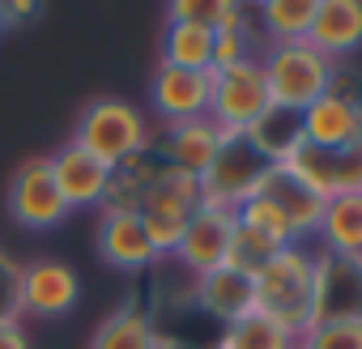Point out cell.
Segmentation results:
<instances>
[{"label":"cell","mask_w":362,"mask_h":349,"mask_svg":"<svg viewBox=\"0 0 362 349\" xmlns=\"http://www.w3.org/2000/svg\"><path fill=\"white\" fill-rule=\"evenodd\" d=\"M315 277H320V252L303 243L281 247L256 273V311L277 319L286 332L303 336L315 324Z\"/></svg>","instance_id":"1"},{"label":"cell","mask_w":362,"mask_h":349,"mask_svg":"<svg viewBox=\"0 0 362 349\" xmlns=\"http://www.w3.org/2000/svg\"><path fill=\"white\" fill-rule=\"evenodd\" d=\"M73 141L81 149H90L98 162H107L111 170L128 166L132 158L153 149L149 119L141 115V107H132L124 98H94V102H86V111L77 115Z\"/></svg>","instance_id":"2"},{"label":"cell","mask_w":362,"mask_h":349,"mask_svg":"<svg viewBox=\"0 0 362 349\" xmlns=\"http://www.w3.org/2000/svg\"><path fill=\"white\" fill-rule=\"evenodd\" d=\"M260 69H264L273 107H286V111H307L341 77L337 60H328L311 43H273L260 52Z\"/></svg>","instance_id":"3"},{"label":"cell","mask_w":362,"mask_h":349,"mask_svg":"<svg viewBox=\"0 0 362 349\" xmlns=\"http://www.w3.org/2000/svg\"><path fill=\"white\" fill-rule=\"evenodd\" d=\"M205 205L201 196V179L188 170H175V166H158V174L149 179L145 196H141V222L158 247V256L166 260L179 243V235H184V226L192 222V213Z\"/></svg>","instance_id":"4"},{"label":"cell","mask_w":362,"mask_h":349,"mask_svg":"<svg viewBox=\"0 0 362 349\" xmlns=\"http://www.w3.org/2000/svg\"><path fill=\"white\" fill-rule=\"evenodd\" d=\"M269 107H273V98H269L260 60H243V64H230V69H214L209 119L226 136H247Z\"/></svg>","instance_id":"5"},{"label":"cell","mask_w":362,"mask_h":349,"mask_svg":"<svg viewBox=\"0 0 362 349\" xmlns=\"http://www.w3.org/2000/svg\"><path fill=\"white\" fill-rule=\"evenodd\" d=\"M269 170H273V162H264L260 149L247 136H230L222 145V153L214 158V166L201 174V196H205V205H218V209L235 213L243 201L260 196Z\"/></svg>","instance_id":"6"},{"label":"cell","mask_w":362,"mask_h":349,"mask_svg":"<svg viewBox=\"0 0 362 349\" xmlns=\"http://www.w3.org/2000/svg\"><path fill=\"white\" fill-rule=\"evenodd\" d=\"M81 302V277L64 260H30L18 268L13 307L30 319H64Z\"/></svg>","instance_id":"7"},{"label":"cell","mask_w":362,"mask_h":349,"mask_svg":"<svg viewBox=\"0 0 362 349\" xmlns=\"http://www.w3.org/2000/svg\"><path fill=\"white\" fill-rule=\"evenodd\" d=\"M9 213L22 230H56L69 222V205L56 188V174H52V162L47 158H30L13 170V179H9Z\"/></svg>","instance_id":"8"},{"label":"cell","mask_w":362,"mask_h":349,"mask_svg":"<svg viewBox=\"0 0 362 349\" xmlns=\"http://www.w3.org/2000/svg\"><path fill=\"white\" fill-rule=\"evenodd\" d=\"M303 136L315 149L362 145V94L345 77H337V85L303 111Z\"/></svg>","instance_id":"9"},{"label":"cell","mask_w":362,"mask_h":349,"mask_svg":"<svg viewBox=\"0 0 362 349\" xmlns=\"http://www.w3.org/2000/svg\"><path fill=\"white\" fill-rule=\"evenodd\" d=\"M286 170L307 192H315L320 201H332V196H345V192H362V145H349V149L303 145L286 162Z\"/></svg>","instance_id":"10"},{"label":"cell","mask_w":362,"mask_h":349,"mask_svg":"<svg viewBox=\"0 0 362 349\" xmlns=\"http://www.w3.org/2000/svg\"><path fill=\"white\" fill-rule=\"evenodd\" d=\"M230 235H235V213L230 209H218V205H201L192 213V222L184 226L175 243V260L188 268V277H205L214 268L226 264L230 256Z\"/></svg>","instance_id":"11"},{"label":"cell","mask_w":362,"mask_h":349,"mask_svg":"<svg viewBox=\"0 0 362 349\" xmlns=\"http://www.w3.org/2000/svg\"><path fill=\"white\" fill-rule=\"evenodd\" d=\"M209 94H214V73H188V69H170L158 64L149 81V102L162 115L166 128L175 124H192L209 115Z\"/></svg>","instance_id":"12"},{"label":"cell","mask_w":362,"mask_h":349,"mask_svg":"<svg viewBox=\"0 0 362 349\" xmlns=\"http://www.w3.org/2000/svg\"><path fill=\"white\" fill-rule=\"evenodd\" d=\"M47 162H52L56 188H60V196H64L69 209H103V196H107V184H111V166L107 162H98L77 141H69L64 149H56Z\"/></svg>","instance_id":"13"},{"label":"cell","mask_w":362,"mask_h":349,"mask_svg":"<svg viewBox=\"0 0 362 349\" xmlns=\"http://www.w3.org/2000/svg\"><path fill=\"white\" fill-rule=\"evenodd\" d=\"M192 307L214 315L222 328L239 324L243 315L256 311V277H247V273H239L230 264H222V268H214L205 277H192Z\"/></svg>","instance_id":"14"},{"label":"cell","mask_w":362,"mask_h":349,"mask_svg":"<svg viewBox=\"0 0 362 349\" xmlns=\"http://www.w3.org/2000/svg\"><path fill=\"white\" fill-rule=\"evenodd\" d=\"M98 256L119 268V273H145L153 268L162 256L141 222V213H103L98 222Z\"/></svg>","instance_id":"15"},{"label":"cell","mask_w":362,"mask_h":349,"mask_svg":"<svg viewBox=\"0 0 362 349\" xmlns=\"http://www.w3.org/2000/svg\"><path fill=\"white\" fill-rule=\"evenodd\" d=\"M230 136L205 115V119H192V124H175V128H166V136H162V145H153V153L166 162V166H175V170H188V174H201L214 166V158L222 153V145H226Z\"/></svg>","instance_id":"16"},{"label":"cell","mask_w":362,"mask_h":349,"mask_svg":"<svg viewBox=\"0 0 362 349\" xmlns=\"http://www.w3.org/2000/svg\"><path fill=\"white\" fill-rule=\"evenodd\" d=\"M315 319H362V260L320 252Z\"/></svg>","instance_id":"17"},{"label":"cell","mask_w":362,"mask_h":349,"mask_svg":"<svg viewBox=\"0 0 362 349\" xmlns=\"http://www.w3.org/2000/svg\"><path fill=\"white\" fill-rule=\"evenodd\" d=\"M307 43L328 60H345L362 47V0H320Z\"/></svg>","instance_id":"18"},{"label":"cell","mask_w":362,"mask_h":349,"mask_svg":"<svg viewBox=\"0 0 362 349\" xmlns=\"http://www.w3.org/2000/svg\"><path fill=\"white\" fill-rule=\"evenodd\" d=\"M315 239H320L324 256L362 260V192H345V196L324 201Z\"/></svg>","instance_id":"19"},{"label":"cell","mask_w":362,"mask_h":349,"mask_svg":"<svg viewBox=\"0 0 362 349\" xmlns=\"http://www.w3.org/2000/svg\"><path fill=\"white\" fill-rule=\"evenodd\" d=\"M286 218H290V226H294V235H298V243L307 239V235H315V226H320V213H324V201L315 196V192H307L294 174L286 170V166H273L269 170V179H264V188H260Z\"/></svg>","instance_id":"20"},{"label":"cell","mask_w":362,"mask_h":349,"mask_svg":"<svg viewBox=\"0 0 362 349\" xmlns=\"http://www.w3.org/2000/svg\"><path fill=\"white\" fill-rule=\"evenodd\" d=\"M315 5L320 0H264L252 9L256 30L264 39V47L273 43H307L311 22H315Z\"/></svg>","instance_id":"21"},{"label":"cell","mask_w":362,"mask_h":349,"mask_svg":"<svg viewBox=\"0 0 362 349\" xmlns=\"http://www.w3.org/2000/svg\"><path fill=\"white\" fill-rule=\"evenodd\" d=\"M247 141L260 149V158H264V162L286 166V162L307 145V136H303V111L269 107V111L256 119V128L247 132Z\"/></svg>","instance_id":"22"},{"label":"cell","mask_w":362,"mask_h":349,"mask_svg":"<svg viewBox=\"0 0 362 349\" xmlns=\"http://www.w3.org/2000/svg\"><path fill=\"white\" fill-rule=\"evenodd\" d=\"M153 345H158V328H153V315L141 302L115 307L90 341V349H153Z\"/></svg>","instance_id":"23"},{"label":"cell","mask_w":362,"mask_h":349,"mask_svg":"<svg viewBox=\"0 0 362 349\" xmlns=\"http://www.w3.org/2000/svg\"><path fill=\"white\" fill-rule=\"evenodd\" d=\"M162 64L188 69V73H214V30L197 22H166Z\"/></svg>","instance_id":"24"},{"label":"cell","mask_w":362,"mask_h":349,"mask_svg":"<svg viewBox=\"0 0 362 349\" xmlns=\"http://www.w3.org/2000/svg\"><path fill=\"white\" fill-rule=\"evenodd\" d=\"M264 52V39L256 30V18L252 9H235L218 30H214V69H230V64H243V60H260Z\"/></svg>","instance_id":"25"},{"label":"cell","mask_w":362,"mask_h":349,"mask_svg":"<svg viewBox=\"0 0 362 349\" xmlns=\"http://www.w3.org/2000/svg\"><path fill=\"white\" fill-rule=\"evenodd\" d=\"M218 349H298V336L286 332L277 319L252 311V315H243L239 324H226V328H222Z\"/></svg>","instance_id":"26"},{"label":"cell","mask_w":362,"mask_h":349,"mask_svg":"<svg viewBox=\"0 0 362 349\" xmlns=\"http://www.w3.org/2000/svg\"><path fill=\"white\" fill-rule=\"evenodd\" d=\"M235 222H243L247 230H256V235H264L269 243H277V247H294L298 243V235H294V226H290V218L260 192V196H252V201H243L239 209H235Z\"/></svg>","instance_id":"27"},{"label":"cell","mask_w":362,"mask_h":349,"mask_svg":"<svg viewBox=\"0 0 362 349\" xmlns=\"http://www.w3.org/2000/svg\"><path fill=\"white\" fill-rule=\"evenodd\" d=\"M281 247L277 243H269L264 235H256V230H247L243 222H235V235H230V256H226V264L230 268H239V273H247V277H256L273 256H277Z\"/></svg>","instance_id":"28"},{"label":"cell","mask_w":362,"mask_h":349,"mask_svg":"<svg viewBox=\"0 0 362 349\" xmlns=\"http://www.w3.org/2000/svg\"><path fill=\"white\" fill-rule=\"evenodd\" d=\"M298 349H362V319H315Z\"/></svg>","instance_id":"29"},{"label":"cell","mask_w":362,"mask_h":349,"mask_svg":"<svg viewBox=\"0 0 362 349\" xmlns=\"http://www.w3.org/2000/svg\"><path fill=\"white\" fill-rule=\"evenodd\" d=\"M166 9H170V22H197V26L218 30L239 5L235 0H175V5H166Z\"/></svg>","instance_id":"30"},{"label":"cell","mask_w":362,"mask_h":349,"mask_svg":"<svg viewBox=\"0 0 362 349\" xmlns=\"http://www.w3.org/2000/svg\"><path fill=\"white\" fill-rule=\"evenodd\" d=\"M0 349H30V336H26V328H22L18 315L0 319Z\"/></svg>","instance_id":"31"},{"label":"cell","mask_w":362,"mask_h":349,"mask_svg":"<svg viewBox=\"0 0 362 349\" xmlns=\"http://www.w3.org/2000/svg\"><path fill=\"white\" fill-rule=\"evenodd\" d=\"M13 281H18V268L9 260H0V319L18 315V307H13Z\"/></svg>","instance_id":"32"},{"label":"cell","mask_w":362,"mask_h":349,"mask_svg":"<svg viewBox=\"0 0 362 349\" xmlns=\"http://www.w3.org/2000/svg\"><path fill=\"white\" fill-rule=\"evenodd\" d=\"M9 30V9H5V0H0V35Z\"/></svg>","instance_id":"33"}]
</instances>
